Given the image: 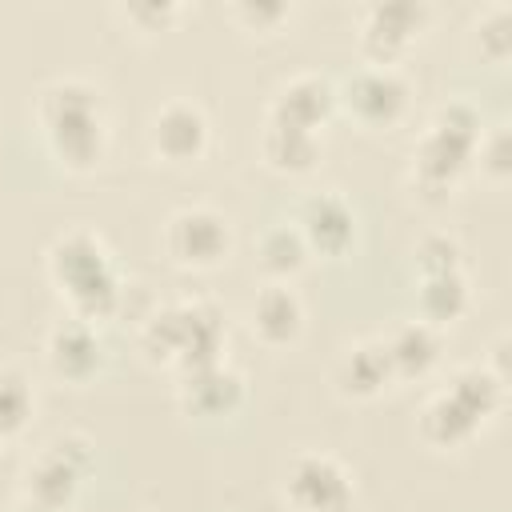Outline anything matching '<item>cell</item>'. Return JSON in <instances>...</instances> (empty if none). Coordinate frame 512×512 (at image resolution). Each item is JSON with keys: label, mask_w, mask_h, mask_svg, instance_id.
Segmentation results:
<instances>
[{"label": "cell", "mask_w": 512, "mask_h": 512, "mask_svg": "<svg viewBox=\"0 0 512 512\" xmlns=\"http://www.w3.org/2000/svg\"><path fill=\"white\" fill-rule=\"evenodd\" d=\"M36 128L68 172H92L108 152V104L84 76H52L36 92Z\"/></svg>", "instance_id": "obj_1"}, {"label": "cell", "mask_w": 512, "mask_h": 512, "mask_svg": "<svg viewBox=\"0 0 512 512\" xmlns=\"http://www.w3.org/2000/svg\"><path fill=\"white\" fill-rule=\"evenodd\" d=\"M44 264H48L52 288L68 304V316L100 324L120 312L124 280L108 244L92 228H64L60 236H52Z\"/></svg>", "instance_id": "obj_2"}, {"label": "cell", "mask_w": 512, "mask_h": 512, "mask_svg": "<svg viewBox=\"0 0 512 512\" xmlns=\"http://www.w3.org/2000/svg\"><path fill=\"white\" fill-rule=\"evenodd\" d=\"M228 324L212 300H172L140 324V352L148 364L188 376L224 360Z\"/></svg>", "instance_id": "obj_3"}, {"label": "cell", "mask_w": 512, "mask_h": 512, "mask_svg": "<svg viewBox=\"0 0 512 512\" xmlns=\"http://www.w3.org/2000/svg\"><path fill=\"white\" fill-rule=\"evenodd\" d=\"M480 132H484V116L472 100L464 96L444 100L428 116L424 136L412 148V188L428 200H444L472 168Z\"/></svg>", "instance_id": "obj_4"}, {"label": "cell", "mask_w": 512, "mask_h": 512, "mask_svg": "<svg viewBox=\"0 0 512 512\" xmlns=\"http://www.w3.org/2000/svg\"><path fill=\"white\" fill-rule=\"evenodd\" d=\"M92 440L80 432H64L48 440L32 464L24 468V500L48 512H68L92 472Z\"/></svg>", "instance_id": "obj_5"}, {"label": "cell", "mask_w": 512, "mask_h": 512, "mask_svg": "<svg viewBox=\"0 0 512 512\" xmlns=\"http://www.w3.org/2000/svg\"><path fill=\"white\" fill-rule=\"evenodd\" d=\"M412 104V84L396 64H360L336 84V108H344L364 128H388L404 120Z\"/></svg>", "instance_id": "obj_6"}, {"label": "cell", "mask_w": 512, "mask_h": 512, "mask_svg": "<svg viewBox=\"0 0 512 512\" xmlns=\"http://www.w3.org/2000/svg\"><path fill=\"white\" fill-rule=\"evenodd\" d=\"M164 252L184 272H212L232 252V224L212 204L176 208L164 224Z\"/></svg>", "instance_id": "obj_7"}, {"label": "cell", "mask_w": 512, "mask_h": 512, "mask_svg": "<svg viewBox=\"0 0 512 512\" xmlns=\"http://www.w3.org/2000/svg\"><path fill=\"white\" fill-rule=\"evenodd\" d=\"M284 500L292 512H352L356 480L332 452H296L284 468Z\"/></svg>", "instance_id": "obj_8"}, {"label": "cell", "mask_w": 512, "mask_h": 512, "mask_svg": "<svg viewBox=\"0 0 512 512\" xmlns=\"http://www.w3.org/2000/svg\"><path fill=\"white\" fill-rule=\"evenodd\" d=\"M208 144H212L208 112L188 96H172L148 116V148L156 160L172 168H188L204 160Z\"/></svg>", "instance_id": "obj_9"}, {"label": "cell", "mask_w": 512, "mask_h": 512, "mask_svg": "<svg viewBox=\"0 0 512 512\" xmlns=\"http://www.w3.org/2000/svg\"><path fill=\"white\" fill-rule=\"evenodd\" d=\"M428 24V4L416 0H376L360 12L356 40L368 64H396L424 32Z\"/></svg>", "instance_id": "obj_10"}, {"label": "cell", "mask_w": 512, "mask_h": 512, "mask_svg": "<svg viewBox=\"0 0 512 512\" xmlns=\"http://www.w3.org/2000/svg\"><path fill=\"white\" fill-rule=\"evenodd\" d=\"M292 228L300 232V240L312 256L340 260L356 244V208L340 192H308L296 204Z\"/></svg>", "instance_id": "obj_11"}, {"label": "cell", "mask_w": 512, "mask_h": 512, "mask_svg": "<svg viewBox=\"0 0 512 512\" xmlns=\"http://www.w3.org/2000/svg\"><path fill=\"white\" fill-rule=\"evenodd\" d=\"M44 360H48L52 376H60L68 384H88L104 372L108 344L96 324H88L80 316H64L44 336Z\"/></svg>", "instance_id": "obj_12"}, {"label": "cell", "mask_w": 512, "mask_h": 512, "mask_svg": "<svg viewBox=\"0 0 512 512\" xmlns=\"http://www.w3.org/2000/svg\"><path fill=\"white\" fill-rule=\"evenodd\" d=\"M332 116H336V84L324 72H292L288 80L276 84L264 112V120L304 132H320Z\"/></svg>", "instance_id": "obj_13"}, {"label": "cell", "mask_w": 512, "mask_h": 512, "mask_svg": "<svg viewBox=\"0 0 512 512\" xmlns=\"http://www.w3.org/2000/svg\"><path fill=\"white\" fill-rule=\"evenodd\" d=\"M244 396H248L244 376L232 364H224V360H216L208 368H196L188 376H176V400H180V408L188 416H200V420H220V416L240 412Z\"/></svg>", "instance_id": "obj_14"}, {"label": "cell", "mask_w": 512, "mask_h": 512, "mask_svg": "<svg viewBox=\"0 0 512 512\" xmlns=\"http://www.w3.org/2000/svg\"><path fill=\"white\" fill-rule=\"evenodd\" d=\"M248 324H252V336L264 344V348H288L300 340L304 332V300L292 284H280V280H268L252 304H248Z\"/></svg>", "instance_id": "obj_15"}, {"label": "cell", "mask_w": 512, "mask_h": 512, "mask_svg": "<svg viewBox=\"0 0 512 512\" xmlns=\"http://www.w3.org/2000/svg\"><path fill=\"white\" fill-rule=\"evenodd\" d=\"M380 344H384V356H388L396 380H424V376H432V368L444 356L440 328H432L424 320H400L388 336H380Z\"/></svg>", "instance_id": "obj_16"}, {"label": "cell", "mask_w": 512, "mask_h": 512, "mask_svg": "<svg viewBox=\"0 0 512 512\" xmlns=\"http://www.w3.org/2000/svg\"><path fill=\"white\" fill-rule=\"evenodd\" d=\"M388 384H396V376H392V364H388V356H384L380 336L356 340V344H348V348L340 352V360H336V388H340L344 396H352V400H372V396H380Z\"/></svg>", "instance_id": "obj_17"}, {"label": "cell", "mask_w": 512, "mask_h": 512, "mask_svg": "<svg viewBox=\"0 0 512 512\" xmlns=\"http://www.w3.org/2000/svg\"><path fill=\"white\" fill-rule=\"evenodd\" d=\"M420 440L428 444V448H436V452H452V448H464V444H472L476 436H480V420L460 404V400H452L444 388L440 392H432L428 400H424V408H420Z\"/></svg>", "instance_id": "obj_18"}, {"label": "cell", "mask_w": 512, "mask_h": 512, "mask_svg": "<svg viewBox=\"0 0 512 512\" xmlns=\"http://www.w3.org/2000/svg\"><path fill=\"white\" fill-rule=\"evenodd\" d=\"M260 156L280 176H308L324 156V140H320V132H304V128H288V124L264 120Z\"/></svg>", "instance_id": "obj_19"}, {"label": "cell", "mask_w": 512, "mask_h": 512, "mask_svg": "<svg viewBox=\"0 0 512 512\" xmlns=\"http://www.w3.org/2000/svg\"><path fill=\"white\" fill-rule=\"evenodd\" d=\"M468 304H472V288H468L464 268L416 276V320L432 328H448L468 312Z\"/></svg>", "instance_id": "obj_20"}, {"label": "cell", "mask_w": 512, "mask_h": 512, "mask_svg": "<svg viewBox=\"0 0 512 512\" xmlns=\"http://www.w3.org/2000/svg\"><path fill=\"white\" fill-rule=\"evenodd\" d=\"M444 392H448L452 400H460V404H464L480 424H488V420L504 408L508 380H500L488 364H460V368L448 376Z\"/></svg>", "instance_id": "obj_21"}, {"label": "cell", "mask_w": 512, "mask_h": 512, "mask_svg": "<svg viewBox=\"0 0 512 512\" xmlns=\"http://www.w3.org/2000/svg\"><path fill=\"white\" fill-rule=\"evenodd\" d=\"M256 260H260V268H264L268 280L292 284V276H300V272L308 268L312 252L304 248V240H300V232L292 228V220H284V224H272V228L260 232V240H256Z\"/></svg>", "instance_id": "obj_22"}, {"label": "cell", "mask_w": 512, "mask_h": 512, "mask_svg": "<svg viewBox=\"0 0 512 512\" xmlns=\"http://www.w3.org/2000/svg\"><path fill=\"white\" fill-rule=\"evenodd\" d=\"M32 412H36L32 384H28L20 372L4 368V372H0V444L16 440V436L28 428Z\"/></svg>", "instance_id": "obj_23"}, {"label": "cell", "mask_w": 512, "mask_h": 512, "mask_svg": "<svg viewBox=\"0 0 512 512\" xmlns=\"http://www.w3.org/2000/svg\"><path fill=\"white\" fill-rule=\"evenodd\" d=\"M472 48L488 64H504L512 52V8L492 4L472 20Z\"/></svg>", "instance_id": "obj_24"}, {"label": "cell", "mask_w": 512, "mask_h": 512, "mask_svg": "<svg viewBox=\"0 0 512 512\" xmlns=\"http://www.w3.org/2000/svg\"><path fill=\"white\" fill-rule=\"evenodd\" d=\"M412 268H416V276L456 272V268H464V248H460V240L448 236V232H428V236H420L416 248H412Z\"/></svg>", "instance_id": "obj_25"}, {"label": "cell", "mask_w": 512, "mask_h": 512, "mask_svg": "<svg viewBox=\"0 0 512 512\" xmlns=\"http://www.w3.org/2000/svg\"><path fill=\"white\" fill-rule=\"evenodd\" d=\"M228 16L252 32V36H272L284 20H292V4H280V0H240L228 8Z\"/></svg>", "instance_id": "obj_26"}, {"label": "cell", "mask_w": 512, "mask_h": 512, "mask_svg": "<svg viewBox=\"0 0 512 512\" xmlns=\"http://www.w3.org/2000/svg\"><path fill=\"white\" fill-rule=\"evenodd\" d=\"M472 164H480V172L488 180H504L512 172V144H508V124H492L480 132V144H476V156Z\"/></svg>", "instance_id": "obj_27"}, {"label": "cell", "mask_w": 512, "mask_h": 512, "mask_svg": "<svg viewBox=\"0 0 512 512\" xmlns=\"http://www.w3.org/2000/svg\"><path fill=\"white\" fill-rule=\"evenodd\" d=\"M136 32H160L164 24H172L176 20V4H168V0H160V4H124V8H116Z\"/></svg>", "instance_id": "obj_28"}, {"label": "cell", "mask_w": 512, "mask_h": 512, "mask_svg": "<svg viewBox=\"0 0 512 512\" xmlns=\"http://www.w3.org/2000/svg\"><path fill=\"white\" fill-rule=\"evenodd\" d=\"M12 512H48V508H40V504H28V500H20Z\"/></svg>", "instance_id": "obj_29"}]
</instances>
